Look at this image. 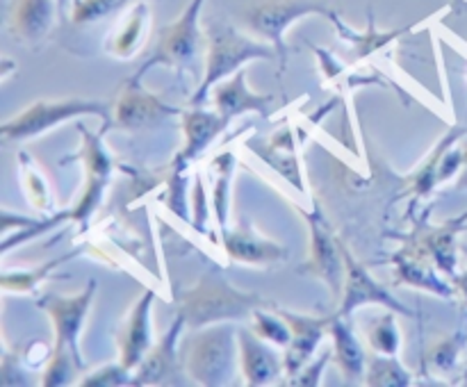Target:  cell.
<instances>
[{
  "mask_svg": "<svg viewBox=\"0 0 467 387\" xmlns=\"http://www.w3.org/2000/svg\"><path fill=\"white\" fill-rule=\"evenodd\" d=\"M304 16L333 18L336 12L319 3H308V0H267V3L251 9L249 16H246V23L251 25V30L272 41L278 57H281V68H285L287 50L283 36H285L287 27H290L292 23H296Z\"/></svg>",
  "mask_w": 467,
  "mask_h": 387,
  "instance_id": "7",
  "label": "cell"
},
{
  "mask_svg": "<svg viewBox=\"0 0 467 387\" xmlns=\"http://www.w3.org/2000/svg\"><path fill=\"white\" fill-rule=\"evenodd\" d=\"M463 153H461V150H450V153L445 155V158H442V162H441V171H438V182H442V180H450L451 176H454L456 171H459V167L461 164H463Z\"/></svg>",
  "mask_w": 467,
  "mask_h": 387,
  "instance_id": "41",
  "label": "cell"
},
{
  "mask_svg": "<svg viewBox=\"0 0 467 387\" xmlns=\"http://www.w3.org/2000/svg\"><path fill=\"white\" fill-rule=\"evenodd\" d=\"M57 14H62L57 0H14L9 23L18 39L36 44L53 30Z\"/></svg>",
  "mask_w": 467,
  "mask_h": 387,
  "instance_id": "19",
  "label": "cell"
},
{
  "mask_svg": "<svg viewBox=\"0 0 467 387\" xmlns=\"http://www.w3.org/2000/svg\"><path fill=\"white\" fill-rule=\"evenodd\" d=\"M231 121L222 117V114L208 112L203 107H192L190 112H182V132H185V146L181 153L173 158L171 168L173 171H185L187 164L201 158V153L208 150V146L226 130Z\"/></svg>",
  "mask_w": 467,
  "mask_h": 387,
  "instance_id": "15",
  "label": "cell"
},
{
  "mask_svg": "<svg viewBox=\"0 0 467 387\" xmlns=\"http://www.w3.org/2000/svg\"><path fill=\"white\" fill-rule=\"evenodd\" d=\"M306 219H308L310 226V258L306 267L315 276L327 280L336 294H340L345 290L347 276L340 241L331 235V226L327 223L324 214L319 212V208H315V212L310 214L306 212Z\"/></svg>",
  "mask_w": 467,
  "mask_h": 387,
  "instance_id": "12",
  "label": "cell"
},
{
  "mask_svg": "<svg viewBox=\"0 0 467 387\" xmlns=\"http://www.w3.org/2000/svg\"><path fill=\"white\" fill-rule=\"evenodd\" d=\"M126 5L128 0H76L68 14L76 25H87V23H96L121 12Z\"/></svg>",
  "mask_w": 467,
  "mask_h": 387,
  "instance_id": "32",
  "label": "cell"
},
{
  "mask_svg": "<svg viewBox=\"0 0 467 387\" xmlns=\"http://www.w3.org/2000/svg\"><path fill=\"white\" fill-rule=\"evenodd\" d=\"M283 314L287 323H290L292 331V340L287 344L285 351V373L287 376H295L299 373L306 364L313 360L315 351L319 349L322 344L324 335L331 328L333 317H306V314H295V312H285V310H278Z\"/></svg>",
  "mask_w": 467,
  "mask_h": 387,
  "instance_id": "13",
  "label": "cell"
},
{
  "mask_svg": "<svg viewBox=\"0 0 467 387\" xmlns=\"http://www.w3.org/2000/svg\"><path fill=\"white\" fill-rule=\"evenodd\" d=\"M340 249H342V258H345L347 276H345V290H342L345 291V296H342V305L340 310H337V317L347 319L351 312H356L360 305H372V303L386 305L388 310L404 314V317H413V312H410L406 305H401L400 300L386 290V287L379 285V282L369 276L368 269H365L363 264H360L358 260L345 249V246L340 244Z\"/></svg>",
  "mask_w": 467,
  "mask_h": 387,
  "instance_id": "11",
  "label": "cell"
},
{
  "mask_svg": "<svg viewBox=\"0 0 467 387\" xmlns=\"http://www.w3.org/2000/svg\"><path fill=\"white\" fill-rule=\"evenodd\" d=\"M222 244L223 250L233 262L244 264H276L285 260L287 250L281 244L272 239L260 237L254 228L240 226V228H226L222 230Z\"/></svg>",
  "mask_w": 467,
  "mask_h": 387,
  "instance_id": "18",
  "label": "cell"
},
{
  "mask_svg": "<svg viewBox=\"0 0 467 387\" xmlns=\"http://www.w3.org/2000/svg\"><path fill=\"white\" fill-rule=\"evenodd\" d=\"M182 114L181 107L164 103L162 98L153 96L140 85L137 77H130L123 85L121 94H119L117 103H114V126L126 127V130H137V127L155 126L160 121L178 117Z\"/></svg>",
  "mask_w": 467,
  "mask_h": 387,
  "instance_id": "10",
  "label": "cell"
},
{
  "mask_svg": "<svg viewBox=\"0 0 467 387\" xmlns=\"http://www.w3.org/2000/svg\"><path fill=\"white\" fill-rule=\"evenodd\" d=\"M82 387H117V385H132V373L130 369L119 364H105V367L96 369L89 376L80 381Z\"/></svg>",
  "mask_w": 467,
  "mask_h": 387,
  "instance_id": "35",
  "label": "cell"
},
{
  "mask_svg": "<svg viewBox=\"0 0 467 387\" xmlns=\"http://www.w3.org/2000/svg\"><path fill=\"white\" fill-rule=\"evenodd\" d=\"M182 326H185V319H182V314H178L167 335L158 344H153V349L146 353L140 367L135 369L132 385H185V364H182V358H178V341H181Z\"/></svg>",
  "mask_w": 467,
  "mask_h": 387,
  "instance_id": "9",
  "label": "cell"
},
{
  "mask_svg": "<svg viewBox=\"0 0 467 387\" xmlns=\"http://www.w3.org/2000/svg\"><path fill=\"white\" fill-rule=\"evenodd\" d=\"M456 287H459V291L463 294V299L467 300V271L461 273V276L456 278Z\"/></svg>",
  "mask_w": 467,
  "mask_h": 387,
  "instance_id": "42",
  "label": "cell"
},
{
  "mask_svg": "<svg viewBox=\"0 0 467 387\" xmlns=\"http://www.w3.org/2000/svg\"><path fill=\"white\" fill-rule=\"evenodd\" d=\"M410 382L413 376L397 360V355H379L365 372V385L369 387H409Z\"/></svg>",
  "mask_w": 467,
  "mask_h": 387,
  "instance_id": "25",
  "label": "cell"
},
{
  "mask_svg": "<svg viewBox=\"0 0 467 387\" xmlns=\"http://www.w3.org/2000/svg\"><path fill=\"white\" fill-rule=\"evenodd\" d=\"M459 337H450V340L441 341L431 349V353L427 355V364H431L436 372H450L451 367L459 360Z\"/></svg>",
  "mask_w": 467,
  "mask_h": 387,
  "instance_id": "36",
  "label": "cell"
},
{
  "mask_svg": "<svg viewBox=\"0 0 467 387\" xmlns=\"http://www.w3.org/2000/svg\"><path fill=\"white\" fill-rule=\"evenodd\" d=\"M71 258L73 255H62V258L50 260V262L35 269H27V271H5L0 285H3L5 291H32L36 285H41V282L48 278V273L53 271L55 267H59V264H64Z\"/></svg>",
  "mask_w": 467,
  "mask_h": 387,
  "instance_id": "27",
  "label": "cell"
},
{
  "mask_svg": "<svg viewBox=\"0 0 467 387\" xmlns=\"http://www.w3.org/2000/svg\"><path fill=\"white\" fill-rule=\"evenodd\" d=\"M73 3H76V0H57V5H59V12H62V14L71 12Z\"/></svg>",
  "mask_w": 467,
  "mask_h": 387,
  "instance_id": "43",
  "label": "cell"
},
{
  "mask_svg": "<svg viewBox=\"0 0 467 387\" xmlns=\"http://www.w3.org/2000/svg\"><path fill=\"white\" fill-rule=\"evenodd\" d=\"M328 332H331L333 337V353H336V360L337 364H340L347 381H365V349L360 346V341L356 340V335L351 332V328L347 326L345 319L333 314Z\"/></svg>",
  "mask_w": 467,
  "mask_h": 387,
  "instance_id": "21",
  "label": "cell"
},
{
  "mask_svg": "<svg viewBox=\"0 0 467 387\" xmlns=\"http://www.w3.org/2000/svg\"><path fill=\"white\" fill-rule=\"evenodd\" d=\"M82 369V364L73 358L68 351H53V355L48 358V367H46L44 378H41V385L44 387H62L68 385L73 381L78 372Z\"/></svg>",
  "mask_w": 467,
  "mask_h": 387,
  "instance_id": "31",
  "label": "cell"
},
{
  "mask_svg": "<svg viewBox=\"0 0 467 387\" xmlns=\"http://www.w3.org/2000/svg\"><path fill=\"white\" fill-rule=\"evenodd\" d=\"M214 109L222 114L226 121L242 117L246 112H258L260 117H269V105L274 103L272 96L255 94L246 85V73L237 71L235 76L226 77L219 85L213 87Z\"/></svg>",
  "mask_w": 467,
  "mask_h": 387,
  "instance_id": "17",
  "label": "cell"
},
{
  "mask_svg": "<svg viewBox=\"0 0 467 387\" xmlns=\"http://www.w3.org/2000/svg\"><path fill=\"white\" fill-rule=\"evenodd\" d=\"M328 360H331V353H328V351H324V353L319 355L315 362H308L299 373L290 376L287 385H299V387L319 385V382H322V372H324V367L328 364Z\"/></svg>",
  "mask_w": 467,
  "mask_h": 387,
  "instance_id": "37",
  "label": "cell"
},
{
  "mask_svg": "<svg viewBox=\"0 0 467 387\" xmlns=\"http://www.w3.org/2000/svg\"><path fill=\"white\" fill-rule=\"evenodd\" d=\"M0 382L3 385H30V381L26 378L23 369L18 367L16 360L7 353H5L3 367H0Z\"/></svg>",
  "mask_w": 467,
  "mask_h": 387,
  "instance_id": "40",
  "label": "cell"
},
{
  "mask_svg": "<svg viewBox=\"0 0 467 387\" xmlns=\"http://www.w3.org/2000/svg\"><path fill=\"white\" fill-rule=\"evenodd\" d=\"M169 196L167 205L171 208V212H176L178 217H185V171H173L171 182H169Z\"/></svg>",
  "mask_w": 467,
  "mask_h": 387,
  "instance_id": "38",
  "label": "cell"
},
{
  "mask_svg": "<svg viewBox=\"0 0 467 387\" xmlns=\"http://www.w3.org/2000/svg\"><path fill=\"white\" fill-rule=\"evenodd\" d=\"M194 228L199 232H208L205 221H208V196H205V185L201 178L194 180Z\"/></svg>",
  "mask_w": 467,
  "mask_h": 387,
  "instance_id": "39",
  "label": "cell"
},
{
  "mask_svg": "<svg viewBox=\"0 0 467 387\" xmlns=\"http://www.w3.org/2000/svg\"><path fill=\"white\" fill-rule=\"evenodd\" d=\"M368 341L379 355H397L401 346V332L397 326L395 317L386 314V317L377 319L372 326L368 328Z\"/></svg>",
  "mask_w": 467,
  "mask_h": 387,
  "instance_id": "28",
  "label": "cell"
},
{
  "mask_svg": "<svg viewBox=\"0 0 467 387\" xmlns=\"http://www.w3.org/2000/svg\"><path fill=\"white\" fill-rule=\"evenodd\" d=\"M265 162L272 168H276L285 180L295 182L299 189H304V182H301V168L296 162L295 155V141H292V130L290 127H283L278 135L272 137L267 148H260Z\"/></svg>",
  "mask_w": 467,
  "mask_h": 387,
  "instance_id": "22",
  "label": "cell"
},
{
  "mask_svg": "<svg viewBox=\"0 0 467 387\" xmlns=\"http://www.w3.org/2000/svg\"><path fill=\"white\" fill-rule=\"evenodd\" d=\"M21 173H23V185H26V191L27 196H30L32 205H35L39 212H48L50 209L48 182H46L41 168L32 162L27 153H21Z\"/></svg>",
  "mask_w": 467,
  "mask_h": 387,
  "instance_id": "29",
  "label": "cell"
},
{
  "mask_svg": "<svg viewBox=\"0 0 467 387\" xmlns=\"http://www.w3.org/2000/svg\"><path fill=\"white\" fill-rule=\"evenodd\" d=\"M214 182H213V212L219 223V232L228 228V203H231V182L235 173V158L233 153H222L210 164Z\"/></svg>",
  "mask_w": 467,
  "mask_h": 387,
  "instance_id": "24",
  "label": "cell"
},
{
  "mask_svg": "<svg viewBox=\"0 0 467 387\" xmlns=\"http://www.w3.org/2000/svg\"><path fill=\"white\" fill-rule=\"evenodd\" d=\"M96 287H99V282L89 280L80 294L76 296L53 294L39 300V305L48 312L50 321H53L55 349L68 351V353H71L82 367H85V360H82V353H80V332H82V326H85L87 314H89Z\"/></svg>",
  "mask_w": 467,
  "mask_h": 387,
  "instance_id": "8",
  "label": "cell"
},
{
  "mask_svg": "<svg viewBox=\"0 0 467 387\" xmlns=\"http://www.w3.org/2000/svg\"><path fill=\"white\" fill-rule=\"evenodd\" d=\"M392 262H395L397 278H400L404 285L420 287V290L433 291V294H441V296H451L450 285L442 282L441 278L433 273V269L429 267V264H424L422 260L415 258V255L397 253Z\"/></svg>",
  "mask_w": 467,
  "mask_h": 387,
  "instance_id": "23",
  "label": "cell"
},
{
  "mask_svg": "<svg viewBox=\"0 0 467 387\" xmlns=\"http://www.w3.org/2000/svg\"><path fill=\"white\" fill-rule=\"evenodd\" d=\"M237 340H240V362L246 385L263 387L278 382L281 373L285 372V360L278 358L274 349H269L263 337L255 335L254 331L240 328Z\"/></svg>",
  "mask_w": 467,
  "mask_h": 387,
  "instance_id": "16",
  "label": "cell"
},
{
  "mask_svg": "<svg viewBox=\"0 0 467 387\" xmlns=\"http://www.w3.org/2000/svg\"><path fill=\"white\" fill-rule=\"evenodd\" d=\"M463 178H461V187H467V150H465V153H463Z\"/></svg>",
  "mask_w": 467,
  "mask_h": 387,
  "instance_id": "44",
  "label": "cell"
},
{
  "mask_svg": "<svg viewBox=\"0 0 467 387\" xmlns=\"http://www.w3.org/2000/svg\"><path fill=\"white\" fill-rule=\"evenodd\" d=\"M459 232V223H447V226L438 228L431 235L424 237L422 249L433 262L438 264V269L445 273H454L456 267V244L454 235Z\"/></svg>",
  "mask_w": 467,
  "mask_h": 387,
  "instance_id": "26",
  "label": "cell"
},
{
  "mask_svg": "<svg viewBox=\"0 0 467 387\" xmlns=\"http://www.w3.org/2000/svg\"><path fill=\"white\" fill-rule=\"evenodd\" d=\"M254 319V332L255 335L263 337L265 341H272L276 346H285L290 344L292 340V331H290V323L283 319V314H272V312H265V310H254L251 314Z\"/></svg>",
  "mask_w": 467,
  "mask_h": 387,
  "instance_id": "30",
  "label": "cell"
},
{
  "mask_svg": "<svg viewBox=\"0 0 467 387\" xmlns=\"http://www.w3.org/2000/svg\"><path fill=\"white\" fill-rule=\"evenodd\" d=\"M461 135H463V130H451L450 135H447L445 139L441 141V146H438V148L433 150V155L427 159V164H424V167L420 168L418 176H415V191H418L420 196L429 194V191L433 189V185H436V182H438V171H441L442 155L447 153V148H450L451 141L459 139Z\"/></svg>",
  "mask_w": 467,
  "mask_h": 387,
  "instance_id": "34",
  "label": "cell"
},
{
  "mask_svg": "<svg viewBox=\"0 0 467 387\" xmlns=\"http://www.w3.org/2000/svg\"><path fill=\"white\" fill-rule=\"evenodd\" d=\"M205 0H190V5L185 7V12L171 23V25L164 27L160 32V39L155 44L150 57L141 64L140 71L135 73V77L140 80L149 68H153L155 64H164V66L173 68H185L190 66L196 59L201 50V12H203Z\"/></svg>",
  "mask_w": 467,
  "mask_h": 387,
  "instance_id": "5",
  "label": "cell"
},
{
  "mask_svg": "<svg viewBox=\"0 0 467 387\" xmlns=\"http://www.w3.org/2000/svg\"><path fill=\"white\" fill-rule=\"evenodd\" d=\"M82 132V164H85V189L76 208L68 209L71 221H76L82 230H87L91 217L103 203L105 189L109 187L114 176V159L105 148L100 135H91L89 130L80 127Z\"/></svg>",
  "mask_w": 467,
  "mask_h": 387,
  "instance_id": "6",
  "label": "cell"
},
{
  "mask_svg": "<svg viewBox=\"0 0 467 387\" xmlns=\"http://www.w3.org/2000/svg\"><path fill=\"white\" fill-rule=\"evenodd\" d=\"M155 291L146 290L130 310L123 326L121 335H119V349H121V360L119 362L135 372L146 358L150 349H153V328H150V310H153Z\"/></svg>",
  "mask_w": 467,
  "mask_h": 387,
  "instance_id": "14",
  "label": "cell"
},
{
  "mask_svg": "<svg viewBox=\"0 0 467 387\" xmlns=\"http://www.w3.org/2000/svg\"><path fill=\"white\" fill-rule=\"evenodd\" d=\"M276 48L269 44L251 39V36L237 32L226 23H214L208 30V59H205V77L199 85L196 94L192 96V107H201L213 91L226 77L235 76L242 64L251 59H274Z\"/></svg>",
  "mask_w": 467,
  "mask_h": 387,
  "instance_id": "3",
  "label": "cell"
},
{
  "mask_svg": "<svg viewBox=\"0 0 467 387\" xmlns=\"http://www.w3.org/2000/svg\"><path fill=\"white\" fill-rule=\"evenodd\" d=\"M331 21L336 23V27L340 30L342 39L354 41L356 50H358V57H365V55H369L372 50L381 48V46H386L388 41H392L397 35H400V32H377V30H374V21H369V30L365 32V35H358V32L351 30L349 25H345V23L340 21V16H337V14L331 18Z\"/></svg>",
  "mask_w": 467,
  "mask_h": 387,
  "instance_id": "33",
  "label": "cell"
},
{
  "mask_svg": "<svg viewBox=\"0 0 467 387\" xmlns=\"http://www.w3.org/2000/svg\"><path fill=\"white\" fill-rule=\"evenodd\" d=\"M150 27V5L146 0H140L130 7V12L126 14V18L121 21V25L117 27L112 39L108 41V50L114 57L128 59L132 55L140 53V48L144 46V39L149 36Z\"/></svg>",
  "mask_w": 467,
  "mask_h": 387,
  "instance_id": "20",
  "label": "cell"
},
{
  "mask_svg": "<svg viewBox=\"0 0 467 387\" xmlns=\"http://www.w3.org/2000/svg\"><path fill=\"white\" fill-rule=\"evenodd\" d=\"M100 117L105 121L103 132L112 126L109 118V105L105 100H91V98H64V100H36L35 105L26 109V112L16 114L3 123L0 132H3L5 141H27L32 137H39L44 132L53 130V127L62 126L64 121H71L78 117Z\"/></svg>",
  "mask_w": 467,
  "mask_h": 387,
  "instance_id": "4",
  "label": "cell"
},
{
  "mask_svg": "<svg viewBox=\"0 0 467 387\" xmlns=\"http://www.w3.org/2000/svg\"><path fill=\"white\" fill-rule=\"evenodd\" d=\"M260 303L263 299L258 294L237 290L217 273H208L192 290L182 291L178 314H182L185 323L190 326L203 328L210 323L249 317L254 314V310H258Z\"/></svg>",
  "mask_w": 467,
  "mask_h": 387,
  "instance_id": "2",
  "label": "cell"
},
{
  "mask_svg": "<svg viewBox=\"0 0 467 387\" xmlns=\"http://www.w3.org/2000/svg\"><path fill=\"white\" fill-rule=\"evenodd\" d=\"M237 331L219 321L199 328L182 341V364L192 382L208 387L231 385L237 372Z\"/></svg>",
  "mask_w": 467,
  "mask_h": 387,
  "instance_id": "1",
  "label": "cell"
}]
</instances>
